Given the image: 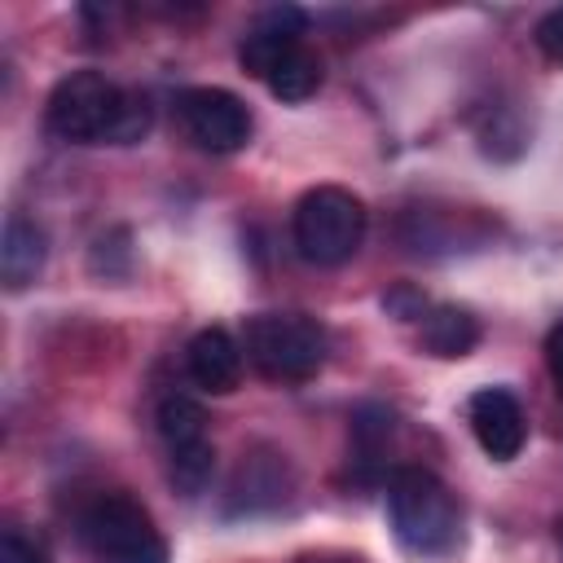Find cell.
<instances>
[{
    "instance_id": "6da1fadb",
    "label": "cell",
    "mask_w": 563,
    "mask_h": 563,
    "mask_svg": "<svg viewBox=\"0 0 563 563\" xmlns=\"http://www.w3.org/2000/svg\"><path fill=\"white\" fill-rule=\"evenodd\" d=\"M44 123L57 141L75 145H132L150 132V101L119 88L101 70H70L44 101Z\"/></svg>"
},
{
    "instance_id": "7a4b0ae2",
    "label": "cell",
    "mask_w": 563,
    "mask_h": 563,
    "mask_svg": "<svg viewBox=\"0 0 563 563\" xmlns=\"http://www.w3.org/2000/svg\"><path fill=\"white\" fill-rule=\"evenodd\" d=\"M387 515H391L400 545L413 554H449L462 541V506H457L453 488L422 466L391 471Z\"/></svg>"
},
{
    "instance_id": "3957f363",
    "label": "cell",
    "mask_w": 563,
    "mask_h": 563,
    "mask_svg": "<svg viewBox=\"0 0 563 563\" xmlns=\"http://www.w3.org/2000/svg\"><path fill=\"white\" fill-rule=\"evenodd\" d=\"M290 233L308 264L334 268L365 242V202L343 185H317L295 202Z\"/></svg>"
},
{
    "instance_id": "277c9868",
    "label": "cell",
    "mask_w": 563,
    "mask_h": 563,
    "mask_svg": "<svg viewBox=\"0 0 563 563\" xmlns=\"http://www.w3.org/2000/svg\"><path fill=\"white\" fill-rule=\"evenodd\" d=\"M79 541L97 563H167V541L128 493H101L79 510Z\"/></svg>"
},
{
    "instance_id": "5b68a950",
    "label": "cell",
    "mask_w": 563,
    "mask_h": 563,
    "mask_svg": "<svg viewBox=\"0 0 563 563\" xmlns=\"http://www.w3.org/2000/svg\"><path fill=\"white\" fill-rule=\"evenodd\" d=\"M246 356L273 383H303L325 361V330L303 312H260L246 321Z\"/></svg>"
},
{
    "instance_id": "8992f818",
    "label": "cell",
    "mask_w": 563,
    "mask_h": 563,
    "mask_svg": "<svg viewBox=\"0 0 563 563\" xmlns=\"http://www.w3.org/2000/svg\"><path fill=\"white\" fill-rule=\"evenodd\" d=\"M176 114L198 150L233 154L251 141V110L229 88H185L176 97Z\"/></svg>"
},
{
    "instance_id": "52a82bcc",
    "label": "cell",
    "mask_w": 563,
    "mask_h": 563,
    "mask_svg": "<svg viewBox=\"0 0 563 563\" xmlns=\"http://www.w3.org/2000/svg\"><path fill=\"white\" fill-rule=\"evenodd\" d=\"M466 418H471V431H475L479 449H484L493 462L519 457L523 435H528V422H523L519 400H515L506 387H479V391L471 396V405H466Z\"/></svg>"
},
{
    "instance_id": "ba28073f",
    "label": "cell",
    "mask_w": 563,
    "mask_h": 563,
    "mask_svg": "<svg viewBox=\"0 0 563 563\" xmlns=\"http://www.w3.org/2000/svg\"><path fill=\"white\" fill-rule=\"evenodd\" d=\"M295 488V475H290V462L286 453L277 449H251L242 453L238 471H233V484H229V510H273L290 497Z\"/></svg>"
},
{
    "instance_id": "9c48e42d",
    "label": "cell",
    "mask_w": 563,
    "mask_h": 563,
    "mask_svg": "<svg viewBox=\"0 0 563 563\" xmlns=\"http://www.w3.org/2000/svg\"><path fill=\"white\" fill-rule=\"evenodd\" d=\"M299 44H303V13L290 9V4H282V9L260 13V22L242 35L238 57H242V70H246V75L268 79L273 66H277L290 48H299Z\"/></svg>"
},
{
    "instance_id": "30bf717a",
    "label": "cell",
    "mask_w": 563,
    "mask_h": 563,
    "mask_svg": "<svg viewBox=\"0 0 563 563\" xmlns=\"http://www.w3.org/2000/svg\"><path fill=\"white\" fill-rule=\"evenodd\" d=\"M185 369L189 378L211 391V396H229L242 383V347L224 325H207L189 339L185 347Z\"/></svg>"
},
{
    "instance_id": "8fae6325",
    "label": "cell",
    "mask_w": 563,
    "mask_h": 563,
    "mask_svg": "<svg viewBox=\"0 0 563 563\" xmlns=\"http://www.w3.org/2000/svg\"><path fill=\"white\" fill-rule=\"evenodd\" d=\"M44 260H48L44 229L35 220H26L22 211H13L4 220V233H0V282H4V290H26L44 273Z\"/></svg>"
},
{
    "instance_id": "7c38bea8",
    "label": "cell",
    "mask_w": 563,
    "mask_h": 563,
    "mask_svg": "<svg viewBox=\"0 0 563 563\" xmlns=\"http://www.w3.org/2000/svg\"><path fill=\"white\" fill-rule=\"evenodd\" d=\"M158 435L167 444V462L176 457H194V453H207L211 440H207V409L189 396V391H167L158 400Z\"/></svg>"
},
{
    "instance_id": "4fadbf2b",
    "label": "cell",
    "mask_w": 563,
    "mask_h": 563,
    "mask_svg": "<svg viewBox=\"0 0 563 563\" xmlns=\"http://www.w3.org/2000/svg\"><path fill=\"white\" fill-rule=\"evenodd\" d=\"M418 339L431 356L440 361H457L466 356L475 343H479V321L471 308H457V303H435L422 312V325H418Z\"/></svg>"
},
{
    "instance_id": "5bb4252c",
    "label": "cell",
    "mask_w": 563,
    "mask_h": 563,
    "mask_svg": "<svg viewBox=\"0 0 563 563\" xmlns=\"http://www.w3.org/2000/svg\"><path fill=\"white\" fill-rule=\"evenodd\" d=\"M264 84H268V92L282 97V101H303V97H312V92L321 88V57H317L308 44H299V48H290V53L273 66V75H268Z\"/></svg>"
},
{
    "instance_id": "9a60e30c",
    "label": "cell",
    "mask_w": 563,
    "mask_h": 563,
    "mask_svg": "<svg viewBox=\"0 0 563 563\" xmlns=\"http://www.w3.org/2000/svg\"><path fill=\"white\" fill-rule=\"evenodd\" d=\"M387 435H391V413H387L383 405H361V409L352 413V440H356V453H361L365 462H374V457L383 453Z\"/></svg>"
},
{
    "instance_id": "2e32d148",
    "label": "cell",
    "mask_w": 563,
    "mask_h": 563,
    "mask_svg": "<svg viewBox=\"0 0 563 563\" xmlns=\"http://www.w3.org/2000/svg\"><path fill=\"white\" fill-rule=\"evenodd\" d=\"M0 563H53V559H48V550H44L40 537H31L26 528L13 523L0 537Z\"/></svg>"
},
{
    "instance_id": "e0dca14e",
    "label": "cell",
    "mask_w": 563,
    "mask_h": 563,
    "mask_svg": "<svg viewBox=\"0 0 563 563\" xmlns=\"http://www.w3.org/2000/svg\"><path fill=\"white\" fill-rule=\"evenodd\" d=\"M532 40H537V48H541L550 62H563V4L550 9V13L532 26Z\"/></svg>"
},
{
    "instance_id": "ac0fdd59",
    "label": "cell",
    "mask_w": 563,
    "mask_h": 563,
    "mask_svg": "<svg viewBox=\"0 0 563 563\" xmlns=\"http://www.w3.org/2000/svg\"><path fill=\"white\" fill-rule=\"evenodd\" d=\"M383 308L391 312V317H400V321H422V312H427V303H422V295L418 290H409V286H396L387 299H383Z\"/></svg>"
},
{
    "instance_id": "d6986e66",
    "label": "cell",
    "mask_w": 563,
    "mask_h": 563,
    "mask_svg": "<svg viewBox=\"0 0 563 563\" xmlns=\"http://www.w3.org/2000/svg\"><path fill=\"white\" fill-rule=\"evenodd\" d=\"M545 369H550V378H554V387L563 396V321L545 334Z\"/></svg>"
},
{
    "instance_id": "ffe728a7",
    "label": "cell",
    "mask_w": 563,
    "mask_h": 563,
    "mask_svg": "<svg viewBox=\"0 0 563 563\" xmlns=\"http://www.w3.org/2000/svg\"><path fill=\"white\" fill-rule=\"evenodd\" d=\"M299 563H365L361 554H343V550H317V554H303Z\"/></svg>"
},
{
    "instance_id": "44dd1931",
    "label": "cell",
    "mask_w": 563,
    "mask_h": 563,
    "mask_svg": "<svg viewBox=\"0 0 563 563\" xmlns=\"http://www.w3.org/2000/svg\"><path fill=\"white\" fill-rule=\"evenodd\" d=\"M559 550H563V515H559Z\"/></svg>"
}]
</instances>
